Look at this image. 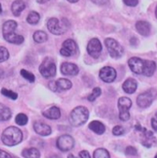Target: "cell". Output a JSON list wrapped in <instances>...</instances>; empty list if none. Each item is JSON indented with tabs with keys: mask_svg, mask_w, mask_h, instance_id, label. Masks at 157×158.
<instances>
[{
	"mask_svg": "<svg viewBox=\"0 0 157 158\" xmlns=\"http://www.w3.org/2000/svg\"><path fill=\"white\" fill-rule=\"evenodd\" d=\"M23 139V133L22 131L18 128L14 126H10L4 130L1 140L2 143L6 146H15L22 142Z\"/></svg>",
	"mask_w": 157,
	"mask_h": 158,
	"instance_id": "obj_1",
	"label": "cell"
},
{
	"mask_svg": "<svg viewBox=\"0 0 157 158\" xmlns=\"http://www.w3.org/2000/svg\"><path fill=\"white\" fill-rule=\"evenodd\" d=\"M70 27V23L66 19H62L61 20L56 18H52L47 22V28L51 33L54 35H62L67 31Z\"/></svg>",
	"mask_w": 157,
	"mask_h": 158,
	"instance_id": "obj_2",
	"label": "cell"
},
{
	"mask_svg": "<svg viewBox=\"0 0 157 158\" xmlns=\"http://www.w3.org/2000/svg\"><path fill=\"white\" fill-rule=\"evenodd\" d=\"M89 117V111L85 107L79 106L75 108L69 116V121L72 126L79 127L86 122Z\"/></svg>",
	"mask_w": 157,
	"mask_h": 158,
	"instance_id": "obj_3",
	"label": "cell"
},
{
	"mask_svg": "<svg viewBox=\"0 0 157 158\" xmlns=\"http://www.w3.org/2000/svg\"><path fill=\"white\" fill-rule=\"evenodd\" d=\"M39 71L40 75L44 78H52V77H55L56 64H55L54 61L50 57H46L43 60V62L41 63V64L39 65Z\"/></svg>",
	"mask_w": 157,
	"mask_h": 158,
	"instance_id": "obj_4",
	"label": "cell"
},
{
	"mask_svg": "<svg viewBox=\"0 0 157 158\" xmlns=\"http://www.w3.org/2000/svg\"><path fill=\"white\" fill-rule=\"evenodd\" d=\"M132 105L131 100L129 98L126 97H121L118 101V110H119V119L122 121H127L130 119V112L129 110L130 109Z\"/></svg>",
	"mask_w": 157,
	"mask_h": 158,
	"instance_id": "obj_5",
	"label": "cell"
},
{
	"mask_svg": "<svg viewBox=\"0 0 157 158\" xmlns=\"http://www.w3.org/2000/svg\"><path fill=\"white\" fill-rule=\"evenodd\" d=\"M156 93L154 89L147 90L142 94H140L137 98V105L142 109H146L150 107L155 100Z\"/></svg>",
	"mask_w": 157,
	"mask_h": 158,
	"instance_id": "obj_6",
	"label": "cell"
},
{
	"mask_svg": "<svg viewBox=\"0 0 157 158\" xmlns=\"http://www.w3.org/2000/svg\"><path fill=\"white\" fill-rule=\"evenodd\" d=\"M105 44H106V47L109 51V55L112 58L118 59V58L122 56L123 52H124L123 48L119 45V43L116 40L108 38V39L105 40Z\"/></svg>",
	"mask_w": 157,
	"mask_h": 158,
	"instance_id": "obj_7",
	"label": "cell"
},
{
	"mask_svg": "<svg viewBox=\"0 0 157 158\" xmlns=\"http://www.w3.org/2000/svg\"><path fill=\"white\" fill-rule=\"evenodd\" d=\"M56 145L57 148L62 152H67L73 149V147L75 146V140L71 135L64 134L57 139Z\"/></svg>",
	"mask_w": 157,
	"mask_h": 158,
	"instance_id": "obj_8",
	"label": "cell"
},
{
	"mask_svg": "<svg viewBox=\"0 0 157 158\" xmlns=\"http://www.w3.org/2000/svg\"><path fill=\"white\" fill-rule=\"evenodd\" d=\"M48 86L53 92H60L70 89L72 87V82L66 78H59L56 81L50 82Z\"/></svg>",
	"mask_w": 157,
	"mask_h": 158,
	"instance_id": "obj_9",
	"label": "cell"
},
{
	"mask_svg": "<svg viewBox=\"0 0 157 158\" xmlns=\"http://www.w3.org/2000/svg\"><path fill=\"white\" fill-rule=\"evenodd\" d=\"M134 127H135L136 131H141L143 133V140H142L143 145H144L147 148H150V147H152L155 143V138L154 136V133L151 131H148L145 128H143L139 124H137Z\"/></svg>",
	"mask_w": 157,
	"mask_h": 158,
	"instance_id": "obj_10",
	"label": "cell"
},
{
	"mask_svg": "<svg viewBox=\"0 0 157 158\" xmlns=\"http://www.w3.org/2000/svg\"><path fill=\"white\" fill-rule=\"evenodd\" d=\"M77 52V44L72 39H68L64 41L63 46L60 50V53L64 57H70L76 53Z\"/></svg>",
	"mask_w": 157,
	"mask_h": 158,
	"instance_id": "obj_11",
	"label": "cell"
},
{
	"mask_svg": "<svg viewBox=\"0 0 157 158\" xmlns=\"http://www.w3.org/2000/svg\"><path fill=\"white\" fill-rule=\"evenodd\" d=\"M87 52L89 53V55L93 58H98L101 52H102V45L101 42L99 41V40L97 38L91 39L89 40L87 47H86Z\"/></svg>",
	"mask_w": 157,
	"mask_h": 158,
	"instance_id": "obj_12",
	"label": "cell"
},
{
	"mask_svg": "<svg viewBox=\"0 0 157 158\" xmlns=\"http://www.w3.org/2000/svg\"><path fill=\"white\" fill-rule=\"evenodd\" d=\"M129 67L130 70L137 75H143L144 69V60H142L138 57H131L128 61Z\"/></svg>",
	"mask_w": 157,
	"mask_h": 158,
	"instance_id": "obj_13",
	"label": "cell"
},
{
	"mask_svg": "<svg viewBox=\"0 0 157 158\" xmlns=\"http://www.w3.org/2000/svg\"><path fill=\"white\" fill-rule=\"evenodd\" d=\"M99 77L106 83H112L117 77V72L110 66H105L99 71Z\"/></svg>",
	"mask_w": 157,
	"mask_h": 158,
	"instance_id": "obj_14",
	"label": "cell"
},
{
	"mask_svg": "<svg viewBox=\"0 0 157 158\" xmlns=\"http://www.w3.org/2000/svg\"><path fill=\"white\" fill-rule=\"evenodd\" d=\"M61 72L64 76L74 77V76H76L79 73V68L78 66L75 64L65 62L61 64Z\"/></svg>",
	"mask_w": 157,
	"mask_h": 158,
	"instance_id": "obj_15",
	"label": "cell"
},
{
	"mask_svg": "<svg viewBox=\"0 0 157 158\" xmlns=\"http://www.w3.org/2000/svg\"><path fill=\"white\" fill-rule=\"evenodd\" d=\"M33 129L36 131V133H38L40 136H48L52 133V129L51 127L41 121H36L33 124Z\"/></svg>",
	"mask_w": 157,
	"mask_h": 158,
	"instance_id": "obj_16",
	"label": "cell"
},
{
	"mask_svg": "<svg viewBox=\"0 0 157 158\" xmlns=\"http://www.w3.org/2000/svg\"><path fill=\"white\" fill-rule=\"evenodd\" d=\"M135 27H136L137 31L141 35H143V36H149L150 35V32H151V25H150L149 22L144 21V20H140V21H137L136 22Z\"/></svg>",
	"mask_w": 157,
	"mask_h": 158,
	"instance_id": "obj_17",
	"label": "cell"
},
{
	"mask_svg": "<svg viewBox=\"0 0 157 158\" xmlns=\"http://www.w3.org/2000/svg\"><path fill=\"white\" fill-rule=\"evenodd\" d=\"M42 115L47 118L50 119H58L61 117V110L58 107H51L47 110L42 112Z\"/></svg>",
	"mask_w": 157,
	"mask_h": 158,
	"instance_id": "obj_18",
	"label": "cell"
},
{
	"mask_svg": "<svg viewBox=\"0 0 157 158\" xmlns=\"http://www.w3.org/2000/svg\"><path fill=\"white\" fill-rule=\"evenodd\" d=\"M122 89L128 94H133L137 89V82L133 78H128L122 85Z\"/></svg>",
	"mask_w": 157,
	"mask_h": 158,
	"instance_id": "obj_19",
	"label": "cell"
},
{
	"mask_svg": "<svg viewBox=\"0 0 157 158\" xmlns=\"http://www.w3.org/2000/svg\"><path fill=\"white\" fill-rule=\"evenodd\" d=\"M25 7H26V4L24 1L16 0L12 3L11 10H12V13L15 17H19L21 14V12L25 9Z\"/></svg>",
	"mask_w": 157,
	"mask_h": 158,
	"instance_id": "obj_20",
	"label": "cell"
},
{
	"mask_svg": "<svg viewBox=\"0 0 157 158\" xmlns=\"http://www.w3.org/2000/svg\"><path fill=\"white\" fill-rule=\"evenodd\" d=\"M17 27H18V23L16 21H14V20H7V21H6L3 24V28H2L3 36L10 34L12 32H15V31L17 30Z\"/></svg>",
	"mask_w": 157,
	"mask_h": 158,
	"instance_id": "obj_21",
	"label": "cell"
},
{
	"mask_svg": "<svg viewBox=\"0 0 157 158\" xmlns=\"http://www.w3.org/2000/svg\"><path fill=\"white\" fill-rule=\"evenodd\" d=\"M156 69V64L154 61H148L145 60L144 61V69H143V75H144L145 77H152Z\"/></svg>",
	"mask_w": 157,
	"mask_h": 158,
	"instance_id": "obj_22",
	"label": "cell"
},
{
	"mask_svg": "<svg viewBox=\"0 0 157 158\" xmlns=\"http://www.w3.org/2000/svg\"><path fill=\"white\" fill-rule=\"evenodd\" d=\"M89 129L91 131H93L97 134H103L105 132V131H106L105 125L102 122L98 121V120L91 121L90 124H89Z\"/></svg>",
	"mask_w": 157,
	"mask_h": 158,
	"instance_id": "obj_23",
	"label": "cell"
},
{
	"mask_svg": "<svg viewBox=\"0 0 157 158\" xmlns=\"http://www.w3.org/2000/svg\"><path fill=\"white\" fill-rule=\"evenodd\" d=\"M3 37L6 41H8L9 43H13V44H21L24 41L23 36L16 34L15 32H12L10 34H7V35H4Z\"/></svg>",
	"mask_w": 157,
	"mask_h": 158,
	"instance_id": "obj_24",
	"label": "cell"
},
{
	"mask_svg": "<svg viewBox=\"0 0 157 158\" xmlns=\"http://www.w3.org/2000/svg\"><path fill=\"white\" fill-rule=\"evenodd\" d=\"M22 156L24 158H39L40 153L37 148H26L22 151Z\"/></svg>",
	"mask_w": 157,
	"mask_h": 158,
	"instance_id": "obj_25",
	"label": "cell"
},
{
	"mask_svg": "<svg viewBox=\"0 0 157 158\" xmlns=\"http://www.w3.org/2000/svg\"><path fill=\"white\" fill-rule=\"evenodd\" d=\"M11 110L9 108H7L6 106H5L4 104L0 103V120L1 121H6L8 120L11 118Z\"/></svg>",
	"mask_w": 157,
	"mask_h": 158,
	"instance_id": "obj_26",
	"label": "cell"
},
{
	"mask_svg": "<svg viewBox=\"0 0 157 158\" xmlns=\"http://www.w3.org/2000/svg\"><path fill=\"white\" fill-rule=\"evenodd\" d=\"M39 14L36 11H31L29 13L28 17H27V21L29 24H31V25H36L38 22L39 21Z\"/></svg>",
	"mask_w": 157,
	"mask_h": 158,
	"instance_id": "obj_27",
	"label": "cell"
},
{
	"mask_svg": "<svg viewBox=\"0 0 157 158\" xmlns=\"http://www.w3.org/2000/svg\"><path fill=\"white\" fill-rule=\"evenodd\" d=\"M33 40L37 43H43L48 40V35L42 31H37L33 34Z\"/></svg>",
	"mask_w": 157,
	"mask_h": 158,
	"instance_id": "obj_28",
	"label": "cell"
},
{
	"mask_svg": "<svg viewBox=\"0 0 157 158\" xmlns=\"http://www.w3.org/2000/svg\"><path fill=\"white\" fill-rule=\"evenodd\" d=\"M94 158H110L109 153L108 150L104 149V148H98L94 152L93 155Z\"/></svg>",
	"mask_w": 157,
	"mask_h": 158,
	"instance_id": "obj_29",
	"label": "cell"
},
{
	"mask_svg": "<svg viewBox=\"0 0 157 158\" xmlns=\"http://www.w3.org/2000/svg\"><path fill=\"white\" fill-rule=\"evenodd\" d=\"M15 120H16V123H17L18 125L24 126V125H26V124L28 123L29 118L27 117V115H25L24 113H19V114H18V115L16 116Z\"/></svg>",
	"mask_w": 157,
	"mask_h": 158,
	"instance_id": "obj_30",
	"label": "cell"
},
{
	"mask_svg": "<svg viewBox=\"0 0 157 158\" xmlns=\"http://www.w3.org/2000/svg\"><path fill=\"white\" fill-rule=\"evenodd\" d=\"M1 93L3 96L10 98V99H13V100H16L18 98V94L16 92H13L9 89H6V88H2L1 90Z\"/></svg>",
	"mask_w": 157,
	"mask_h": 158,
	"instance_id": "obj_31",
	"label": "cell"
},
{
	"mask_svg": "<svg viewBox=\"0 0 157 158\" xmlns=\"http://www.w3.org/2000/svg\"><path fill=\"white\" fill-rule=\"evenodd\" d=\"M20 75L26 80L31 82V83H34L35 82V76L32 73H31V72H29V71H27L25 69H22L20 71Z\"/></svg>",
	"mask_w": 157,
	"mask_h": 158,
	"instance_id": "obj_32",
	"label": "cell"
},
{
	"mask_svg": "<svg viewBox=\"0 0 157 158\" xmlns=\"http://www.w3.org/2000/svg\"><path fill=\"white\" fill-rule=\"evenodd\" d=\"M101 95V89L99 88V87H95L94 89H93V91H92V93L87 97V99L89 100V101H95L99 96Z\"/></svg>",
	"mask_w": 157,
	"mask_h": 158,
	"instance_id": "obj_33",
	"label": "cell"
},
{
	"mask_svg": "<svg viewBox=\"0 0 157 158\" xmlns=\"http://www.w3.org/2000/svg\"><path fill=\"white\" fill-rule=\"evenodd\" d=\"M9 58V52L6 48L0 46V63L6 61Z\"/></svg>",
	"mask_w": 157,
	"mask_h": 158,
	"instance_id": "obj_34",
	"label": "cell"
},
{
	"mask_svg": "<svg viewBox=\"0 0 157 158\" xmlns=\"http://www.w3.org/2000/svg\"><path fill=\"white\" fill-rule=\"evenodd\" d=\"M124 132H125L124 128H123L122 126H119V125L115 126V127L113 128V130H112V133H113L114 135H116V136L122 135V134H124Z\"/></svg>",
	"mask_w": 157,
	"mask_h": 158,
	"instance_id": "obj_35",
	"label": "cell"
},
{
	"mask_svg": "<svg viewBox=\"0 0 157 158\" xmlns=\"http://www.w3.org/2000/svg\"><path fill=\"white\" fill-rule=\"evenodd\" d=\"M67 158H91V157H90L89 153H88L87 151L84 150V151H81V152L79 153V156H77V157H76V156H75L74 155H69Z\"/></svg>",
	"mask_w": 157,
	"mask_h": 158,
	"instance_id": "obj_36",
	"label": "cell"
},
{
	"mask_svg": "<svg viewBox=\"0 0 157 158\" xmlns=\"http://www.w3.org/2000/svg\"><path fill=\"white\" fill-rule=\"evenodd\" d=\"M125 153H126L127 156H136V155H137V150H136V148L133 147V146H128V147L126 148Z\"/></svg>",
	"mask_w": 157,
	"mask_h": 158,
	"instance_id": "obj_37",
	"label": "cell"
},
{
	"mask_svg": "<svg viewBox=\"0 0 157 158\" xmlns=\"http://www.w3.org/2000/svg\"><path fill=\"white\" fill-rule=\"evenodd\" d=\"M124 4L129 6H135L138 5V0H123Z\"/></svg>",
	"mask_w": 157,
	"mask_h": 158,
	"instance_id": "obj_38",
	"label": "cell"
},
{
	"mask_svg": "<svg viewBox=\"0 0 157 158\" xmlns=\"http://www.w3.org/2000/svg\"><path fill=\"white\" fill-rule=\"evenodd\" d=\"M0 158H12V156L6 151H3L0 149Z\"/></svg>",
	"mask_w": 157,
	"mask_h": 158,
	"instance_id": "obj_39",
	"label": "cell"
},
{
	"mask_svg": "<svg viewBox=\"0 0 157 158\" xmlns=\"http://www.w3.org/2000/svg\"><path fill=\"white\" fill-rule=\"evenodd\" d=\"M151 124H152V127L153 129L157 131V118H153L151 120Z\"/></svg>",
	"mask_w": 157,
	"mask_h": 158,
	"instance_id": "obj_40",
	"label": "cell"
},
{
	"mask_svg": "<svg viewBox=\"0 0 157 158\" xmlns=\"http://www.w3.org/2000/svg\"><path fill=\"white\" fill-rule=\"evenodd\" d=\"M91 1L97 5H105L109 2V0H91Z\"/></svg>",
	"mask_w": 157,
	"mask_h": 158,
	"instance_id": "obj_41",
	"label": "cell"
},
{
	"mask_svg": "<svg viewBox=\"0 0 157 158\" xmlns=\"http://www.w3.org/2000/svg\"><path fill=\"white\" fill-rule=\"evenodd\" d=\"M4 75H5V73H4V70H3L2 68H0V80L4 77Z\"/></svg>",
	"mask_w": 157,
	"mask_h": 158,
	"instance_id": "obj_42",
	"label": "cell"
},
{
	"mask_svg": "<svg viewBox=\"0 0 157 158\" xmlns=\"http://www.w3.org/2000/svg\"><path fill=\"white\" fill-rule=\"evenodd\" d=\"M39 4H44V3H46V2H48L49 0H36Z\"/></svg>",
	"mask_w": 157,
	"mask_h": 158,
	"instance_id": "obj_43",
	"label": "cell"
},
{
	"mask_svg": "<svg viewBox=\"0 0 157 158\" xmlns=\"http://www.w3.org/2000/svg\"><path fill=\"white\" fill-rule=\"evenodd\" d=\"M67 1H69L70 3H76L78 0H67Z\"/></svg>",
	"mask_w": 157,
	"mask_h": 158,
	"instance_id": "obj_44",
	"label": "cell"
},
{
	"mask_svg": "<svg viewBox=\"0 0 157 158\" xmlns=\"http://www.w3.org/2000/svg\"><path fill=\"white\" fill-rule=\"evenodd\" d=\"M2 13V6H1V4H0V14Z\"/></svg>",
	"mask_w": 157,
	"mask_h": 158,
	"instance_id": "obj_45",
	"label": "cell"
},
{
	"mask_svg": "<svg viewBox=\"0 0 157 158\" xmlns=\"http://www.w3.org/2000/svg\"><path fill=\"white\" fill-rule=\"evenodd\" d=\"M155 16H156V18H157V6H156V8H155Z\"/></svg>",
	"mask_w": 157,
	"mask_h": 158,
	"instance_id": "obj_46",
	"label": "cell"
},
{
	"mask_svg": "<svg viewBox=\"0 0 157 158\" xmlns=\"http://www.w3.org/2000/svg\"><path fill=\"white\" fill-rule=\"evenodd\" d=\"M155 116H156V118H157V112H156V113H155Z\"/></svg>",
	"mask_w": 157,
	"mask_h": 158,
	"instance_id": "obj_47",
	"label": "cell"
},
{
	"mask_svg": "<svg viewBox=\"0 0 157 158\" xmlns=\"http://www.w3.org/2000/svg\"><path fill=\"white\" fill-rule=\"evenodd\" d=\"M155 158H157V155H156V156H155Z\"/></svg>",
	"mask_w": 157,
	"mask_h": 158,
	"instance_id": "obj_48",
	"label": "cell"
},
{
	"mask_svg": "<svg viewBox=\"0 0 157 158\" xmlns=\"http://www.w3.org/2000/svg\"><path fill=\"white\" fill-rule=\"evenodd\" d=\"M12 158H19V157H12Z\"/></svg>",
	"mask_w": 157,
	"mask_h": 158,
	"instance_id": "obj_49",
	"label": "cell"
}]
</instances>
